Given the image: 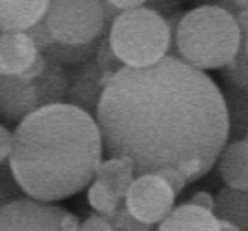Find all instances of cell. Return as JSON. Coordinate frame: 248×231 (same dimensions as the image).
<instances>
[{
  "label": "cell",
  "instance_id": "cell-1",
  "mask_svg": "<svg viewBox=\"0 0 248 231\" xmlns=\"http://www.w3.org/2000/svg\"><path fill=\"white\" fill-rule=\"evenodd\" d=\"M95 122L107 158H129L137 177L162 170L198 181L230 142L222 90L175 54L124 67L101 95Z\"/></svg>",
  "mask_w": 248,
  "mask_h": 231
},
{
  "label": "cell",
  "instance_id": "cell-2",
  "mask_svg": "<svg viewBox=\"0 0 248 231\" xmlns=\"http://www.w3.org/2000/svg\"><path fill=\"white\" fill-rule=\"evenodd\" d=\"M103 155L95 118L62 103L36 110L17 125L8 164L26 198L56 203L93 183Z\"/></svg>",
  "mask_w": 248,
  "mask_h": 231
},
{
  "label": "cell",
  "instance_id": "cell-3",
  "mask_svg": "<svg viewBox=\"0 0 248 231\" xmlns=\"http://www.w3.org/2000/svg\"><path fill=\"white\" fill-rule=\"evenodd\" d=\"M166 21L175 56L203 73L224 69L235 58L243 41L235 17L215 4L192 8L183 15L175 13Z\"/></svg>",
  "mask_w": 248,
  "mask_h": 231
},
{
  "label": "cell",
  "instance_id": "cell-4",
  "mask_svg": "<svg viewBox=\"0 0 248 231\" xmlns=\"http://www.w3.org/2000/svg\"><path fill=\"white\" fill-rule=\"evenodd\" d=\"M108 45L124 67L144 69L170 54L172 30L166 17L144 4L133 12L118 13L108 26Z\"/></svg>",
  "mask_w": 248,
  "mask_h": 231
},
{
  "label": "cell",
  "instance_id": "cell-5",
  "mask_svg": "<svg viewBox=\"0 0 248 231\" xmlns=\"http://www.w3.org/2000/svg\"><path fill=\"white\" fill-rule=\"evenodd\" d=\"M118 13L101 0H73L49 2L45 23L58 45L84 47L99 41L105 36L107 23Z\"/></svg>",
  "mask_w": 248,
  "mask_h": 231
},
{
  "label": "cell",
  "instance_id": "cell-6",
  "mask_svg": "<svg viewBox=\"0 0 248 231\" xmlns=\"http://www.w3.org/2000/svg\"><path fill=\"white\" fill-rule=\"evenodd\" d=\"M174 203L175 194L157 173L137 177L124 200L129 215L148 226H159L174 211Z\"/></svg>",
  "mask_w": 248,
  "mask_h": 231
},
{
  "label": "cell",
  "instance_id": "cell-7",
  "mask_svg": "<svg viewBox=\"0 0 248 231\" xmlns=\"http://www.w3.org/2000/svg\"><path fill=\"white\" fill-rule=\"evenodd\" d=\"M63 215L56 203L19 198L0 207V231H65Z\"/></svg>",
  "mask_w": 248,
  "mask_h": 231
},
{
  "label": "cell",
  "instance_id": "cell-8",
  "mask_svg": "<svg viewBox=\"0 0 248 231\" xmlns=\"http://www.w3.org/2000/svg\"><path fill=\"white\" fill-rule=\"evenodd\" d=\"M110 75L101 71L95 58H92L80 67H77L73 75H69V90H67L65 103L84 110L95 118L101 95L107 84L110 82Z\"/></svg>",
  "mask_w": 248,
  "mask_h": 231
},
{
  "label": "cell",
  "instance_id": "cell-9",
  "mask_svg": "<svg viewBox=\"0 0 248 231\" xmlns=\"http://www.w3.org/2000/svg\"><path fill=\"white\" fill-rule=\"evenodd\" d=\"M39 110V97L34 82L19 77L0 75V116L17 125Z\"/></svg>",
  "mask_w": 248,
  "mask_h": 231
},
{
  "label": "cell",
  "instance_id": "cell-10",
  "mask_svg": "<svg viewBox=\"0 0 248 231\" xmlns=\"http://www.w3.org/2000/svg\"><path fill=\"white\" fill-rule=\"evenodd\" d=\"M41 52L26 32L0 34V75L21 77Z\"/></svg>",
  "mask_w": 248,
  "mask_h": 231
},
{
  "label": "cell",
  "instance_id": "cell-11",
  "mask_svg": "<svg viewBox=\"0 0 248 231\" xmlns=\"http://www.w3.org/2000/svg\"><path fill=\"white\" fill-rule=\"evenodd\" d=\"M47 8L45 0H0V34L30 30L45 17Z\"/></svg>",
  "mask_w": 248,
  "mask_h": 231
},
{
  "label": "cell",
  "instance_id": "cell-12",
  "mask_svg": "<svg viewBox=\"0 0 248 231\" xmlns=\"http://www.w3.org/2000/svg\"><path fill=\"white\" fill-rule=\"evenodd\" d=\"M218 175L228 188H248V140L228 142L217 160Z\"/></svg>",
  "mask_w": 248,
  "mask_h": 231
},
{
  "label": "cell",
  "instance_id": "cell-13",
  "mask_svg": "<svg viewBox=\"0 0 248 231\" xmlns=\"http://www.w3.org/2000/svg\"><path fill=\"white\" fill-rule=\"evenodd\" d=\"M157 231H222V224L215 213L183 203L174 207V211L157 226Z\"/></svg>",
  "mask_w": 248,
  "mask_h": 231
},
{
  "label": "cell",
  "instance_id": "cell-14",
  "mask_svg": "<svg viewBox=\"0 0 248 231\" xmlns=\"http://www.w3.org/2000/svg\"><path fill=\"white\" fill-rule=\"evenodd\" d=\"M215 216L239 231H248V188L235 190L224 186L215 196Z\"/></svg>",
  "mask_w": 248,
  "mask_h": 231
},
{
  "label": "cell",
  "instance_id": "cell-15",
  "mask_svg": "<svg viewBox=\"0 0 248 231\" xmlns=\"http://www.w3.org/2000/svg\"><path fill=\"white\" fill-rule=\"evenodd\" d=\"M135 179H137L135 166L129 158H105L101 160L93 181L105 185L107 188H110L112 192H116L125 200Z\"/></svg>",
  "mask_w": 248,
  "mask_h": 231
},
{
  "label": "cell",
  "instance_id": "cell-16",
  "mask_svg": "<svg viewBox=\"0 0 248 231\" xmlns=\"http://www.w3.org/2000/svg\"><path fill=\"white\" fill-rule=\"evenodd\" d=\"M34 84H36L37 97H39V108L62 105V103H65L67 90H69V75L63 67L47 62V67H45L43 75Z\"/></svg>",
  "mask_w": 248,
  "mask_h": 231
},
{
  "label": "cell",
  "instance_id": "cell-17",
  "mask_svg": "<svg viewBox=\"0 0 248 231\" xmlns=\"http://www.w3.org/2000/svg\"><path fill=\"white\" fill-rule=\"evenodd\" d=\"M222 93L230 116V142L245 140L248 131V92L226 88Z\"/></svg>",
  "mask_w": 248,
  "mask_h": 231
},
{
  "label": "cell",
  "instance_id": "cell-18",
  "mask_svg": "<svg viewBox=\"0 0 248 231\" xmlns=\"http://www.w3.org/2000/svg\"><path fill=\"white\" fill-rule=\"evenodd\" d=\"M88 203L97 215L108 218L124 205V198H120L116 192H112L110 188H107L105 185L93 181L88 188Z\"/></svg>",
  "mask_w": 248,
  "mask_h": 231
},
{
  "label": "cell",
  "instance_id": "cell-19",
  "mask_svg": "<svg viewBox=\"0 0 248 231\" xmlns=\"http://www.w3.org/2000/svg\"><path fill=\"white\" fill-rule=\"evenodd\" d=\"M222 77L228 88L248 92V52L241 41V47L237 50L235 58L222 69Z\"/></svg>",
  "mask_w": 248,
  "mask_h": 231
},
{
  "label": "cell",
  "instance_id": "cell-20",
  "mask_svg": "<svg viewBox=\"0 0 248 231\" xmlns=\"http://www.w3.org/2000/svg\"><path fill=\"white\" fill-rule=\"evenodd\" d=\"M108 222L114 231H151L153 228V226H148V224L137 220L133 215H129L125 205H122L112 216H108Z\"/></svg>",
  "mask_w": 248,
  "mask_h": 231
},
{
  "label": "cell",
  "instance_id": "cell-21",
  "mask_svg": "<svg viewBox=\"0 0 248 231\" xmlns=\"http://www.w3.org/2000/svg\"><path fill=\"white\" fill-rule=\"evenodd\" d=\"M26 36L34 41V45L39 49V52H45V50L50 49L52 45H56V41H54V37L50 34L45 19H41L37 25H34L30 30H26Z\"/></svg>",
  "mask_w": 248,
  "mask_h": 231
},
{
  "label": "cell",
  "instance_id": "cell-22",
  "mask_svg": "<svg viewBox=\"0 0 248 231\" xmlns=\"http://www.w3.org/2000/svg\"><path fill=\"white\" fill-rule=\"evenodd\" d=\"M78 231H114V230H112L108 218H105V216H101L97 213H93V215H90L88 218H84L80 222Z\"/></svg>",
  "mask_w": 248,
  "mask_h": 231
},
{
  "label": "cell",
  "instance_id": "cell-23",
  "mask_svg": "<svg viewBox=\"0 0 248 231\" xmlns=\"http://www.w3.org/2000/svg\"><path fill=\"white\" fill-rule=\"evenodd\" d=\"M157 175H161L162 179L166 181V185L172 188V192H174L175 196L181 194V192H183V188L188 185L185 177H183L179 171H175V170H162L161 173H157Z\"/></svg>",
  "mask_w": 248,
  "mask_h": 231
},
{
  "label": "cell",
  "instance_id": "cell-24",
  "mask_svg": "<svg viewBox=\"0 0 248 231\" xmlns=\"http://www.w3.org/2000/svg\"><path fill=\"white\" fill-rule=\"evenodd\" d=\"M13 149V133L10 129H6L4 125H0V164L4 160H10Z\"/></svg>",
  "mask_w": 248,
  "mask_h": 231
},
{
  "label": "cell",
  "instance_id": "cell-25",
  "mask_svg": "<svg viewBox=\"0 0 248 231\" xmlns=\"http://www.w3.org/2000/svg\"><path fill=\"white\" fill-rule=\"evenodd\" d=\"M186 203H190V205H194V207H200V209H205V211H209V213H215V198H213L209 192H205V190H200V192H196L194 196H190V200H188Z\"/></svg>",
  "mask_w": 248,
  "mask_h": 231
},
{
  "label": "cell",
  "instance_id": "cell-26",
  "mask_svg": "<svg viewBox=\"0 0 248 231\" xmlns=\"http://www.w3.org/2000/svg\"><path fill=\"white\" fill-rule=\"evenodd\" d=\"M146 2H140V0H110L108 6L116 13H125V12H133V10H138L142 8Z\"/></svg>",
  "mask_w": 248,
  "mask_h": 231
},
{
  "label": "cell",
  "instance_id": "cell-27",
  "mask_svg": "<svg viewBox=\"0 0 248 231\" xmlns=\"http://www.w3.org/2000/svg\"><path fill=\"white\" fill-rule=\"evenodd\" d=\"M146 6H148L149 10L157 12L159 15H162V13H170V17L175 15L174 10L179 8V4H177V2H146ZM162 17H164V15H162Z\"/></svg>",
  "mask_w": 248,
  "mask_h": 231
},
{
  "label": "cell",
  "instance_id": "cell-28",
  "mask_svg": "<svg viewBox=\"0 0 248 231\" xmlns=\"http://www.w3.org/2000/svg\"><path fill=\"white\" fill-rule=\"evenodd\" d=\"M220 224H222V231H239L237 228L230 226V224H226V222H220Z\"/></svg>",
  "mask_w": 248,
  "mask_h": 231
},
{
  "label": "cell",
  "instance_id": "cell-29",
  "mask_svg": "<svg viewBox=\"0 0 248 231\" xmlns=\"http://www.w3.org/2000/svg\"><path fill=\"white\" fill-rule=\"evenodd\" d=\"M243 45H245V49H247V52H248V28L243 32Z\"/></svg>",
  "mask_w": 248,
  "mask_h": 231
},
{
  "label": "cell",
  "instance_id": "cell-30",
  "mask_svg": "<svg viewBox=\"0 0 248 231\" xmlns=\"http://www.w3.org/2000/svg\"><path fill=\"white\" fill-rule=\"evenodd\" d=\"M151 231H157V226H153V228H151Z\"/></svg>",
  "mask_w": 248,
  "mask_h": 231
},
{
  "label": "cell",
  "instance_id": "cell-31",
  "mask_svg": "<svg viewBox=\"0 0 248 231\" xmlns=\"http://www.w3.org/2000/svg\"><path fill=\"white\" fill-rule=\"evenodd\" d=\"M245 140H248V131H247V134H245Z\"/></svg>",
  "mask_w": 248,
  "mask_h": 231
}]
</instances>
